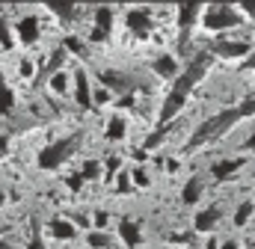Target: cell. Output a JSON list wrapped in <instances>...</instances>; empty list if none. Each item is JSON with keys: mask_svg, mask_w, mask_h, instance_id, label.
Returning <instances> with one entry per match:
<instances>
[{"mask_svg": "<svg viewBox=\"0 0 255 249\" xmlns=\"http://www.w3.org/2000/svg\"><path fill=\"white\" fill-rule=\"evenodd\" d=\"M253 113H255V92H253V95H247L238 107H229V110H223V113H217V116L205 119V122L193 130V136L187 139L184 151H196V148H202V145H208V142L220 139L223 133H229L235 124L241 122V119H250Z\"/></svg>", "mask_w": 255, "mask_h": 249, "instance_id": "6da1fadb", "label": "cell"}, {"mask_svg": "<svg viewBox=\"0 0 255 249\" xmlns=\"http://www.w3.org/2000/svg\"><path fill=\"white\" fill-rule=\"evenodd\" d=\"M208 65H211V54H205V51H202V54H196V57L187 62V71H181V74H178L175 86L169 89V95H166V101H163V107H160V124H172V119L184 110L187 95L193 92V86L205 77Z\"/></svg>", "mask_w": 255, "mask_h": 249, "instance_id": "7a4b0ae2", "label": "cell"}, {"mask_svg": "<svg viewBox=\"0 0 255 249\" xmlns=\"http://www.w3.org/2000/svg\"><path fill=\"white\" fill-rule=\"evenodd\" d=\"M80 139H83L80 133H68V136H63V139L45 145V148L39 151V166H42V169H57V166H63L65 160L77 151Z\"/></svg>", "mask_w": 255, "mask_h": 249, "instance_id": "3957f363", "label": "cell"}, {"mask_svg": "<svg viewBox=\"0 0 255 249\" xmlns=\"http://www.w3.org/2000/svg\"><path fill=\"white\" fill-rule=\"evenodd\" d=\"M241 21H244L241 9H238V6H229V3H211V6H205V12H202L205 30H232V27H238Z\"/></svg>", "mask_w": 255, "mask_h": 249, "instance_id": "277c9868", "label": "cell"}, {"mask_svg": "<svg viewBox=\"0 0 255 249\" xmlns=\"http://www.w3.org/2000/svg\"><path fill=\"white\" fill-rule=\"evenodd\" d=\"M128 21V30L133 33V36H139V39H145L148 33H151V12L145 9V6H130L125 15Z\"/></svg>", "mask_w": 255, "mask_h": 249, "instance_id": "5b68a950", "label": "cell"}, {"mask_svg": "<svg viewBox=\"0 0 255 249\" xmlns=\"http://www.w3.org/2000/svg\"><path fill=\"white\" fill-rule=\"evenodd\" d=\"M211 54H217V57H226V60H235V57H250L253 51H250V45H247V42H235V39H217V42H214V48H211Z\"/></svg>", "mask_w": 255, "mask_h": 249, "instance_id": "8992f818", "label": "cell"}, {"mask_svg": "<svg viewBox=\"0 0 255 249\" xmlns=\"http://www.w3.org/2000/svg\"><path fill=\"white\" fill-rule=\"evenodd\" d=\"M113 30V9L110 6H95V30H92V42H104Z\"/></svg>", "mask_w": 255, "mask_h": 249, "instance_id": "52a82bcc", "label": "cell"}, {"mask_svg": "<svg viewBox=\"0 0 255 249\" xmlns=\"http://www.w3.org/2000/svg\"><path fill=\"white\" fill-rule=\"evenodd\" d=\"M39 18L36 15H24L21 21H18V27H15V33H18V42L21 45H33L36 39H39Z\"/></svg>", "mask_w": 255, "mask_h": 249, "instance_id": "ba28073f", "label": "cell"}, {"mask_svg": "<svg viewBox=\"0 0 255 249\" xmlns=\"http://www.w3.org/2000/svg\"><path fill=\"white\" fill-rule=\"evenodd\" d=\"M74 101H77L83 110L92 107V86H89V77H86L83 68L74 71Z\"/></svg>", "mask_w": 255, "mask_h": 249, "instance_id": "9c48e42d", "label": "cell"}, {"mask_svg": "<svg viewBox=\"0 0 255 249\" xmlns=\"http://www.w3.org/2000/svg\"><path fill=\"white\" fill-rule=\"evenodd\" d=\"M199 12H205L202 3H181V6H178V30H181V36H187V33L193 30Z\"/></svg>", "mask_w": 255, "mask_h": 249, "instance_id": "30bf717a", "label": "cell"}, {"mask_svg": "<svg viewBox=\"0 0 255 249\" xmlns=\"http://www.w3.org/2000/svg\"><path fill=\"white\" fill-rule=\"evenodd\" d=\"M247 163V157H229V160H217L214 166H211V175H214V181H226L229 175H235L241 166Z\"/></svg>", "mask_w": 255, "mask_h": 249, "instance_id": "8fae6325", "label": "cell"}, {"mask_svg": "<svg viewBox=\"0 0 255 249\" xmlns=\"http://www.w3.org/2000/svg\"><path fill=\"white\" fill-rule=\"evenodd\" d=\"M98 77H101V83L107 89H116V92H130L133 89V80L128 74H119V71H101Z\"/></svg>", "mask_w": 255, "mask_h": 249, "instance_id": "7c38bea8", "label": "cell"}, {"mask_svg": "<svg viewBox=\"0 0 255 249\" xmlns=\"http://www.w3.org/2000/svg\"><path fill=\"white\" fill-rule=\"evenodd\" d=\"M119 238H122V244L128 249H136L139 247V241H142V235H139V226L133 223V220H119Z\"/></svg>", "mask_w": 255, "mask_h": 249, "instance_id": "4fadbf2b", "label": "cell"}, {"mask_svg": "<svg viewBox=\"0 0 255 249\" xmlns=\"http://www.w3.org/2000/svg\"><path fill=\"white\" fill-rule=\"evenodd\" d=\"M217 220H220V211H217V208H205V211H199V214H196L193 229H196L199 235H208V232L217 226Z\"/></svg>", "mask_w": 255, "mask_h": 249, "instance_id": "5bb4252c", "label": "cell"}, {"mask_svg": "<svg viewBox=\"0 0 255 249\" xmlns=\"http://www.w3.org/2000/svg\"><path fill=\"white\" fill-rule=\"evenodd\" d=\"M45 6H48V12H54L60 21H71L74 12H77V6H74V3H65V0H48Z\"/></svg>", "mask_w": 255, "mask_h": 249, "instance_id": "9a60e30c", "label": "cell"}, {"mask_svg": "<svg viewBox=\"0 0 255 249\" xmlns=\"http://www.w3.org/2000/svg\"><path fill=\"white\" fill-rule=\"evenodd\" d=\"M151 65H154V71H157L160 77H175V74H178V62H175V57H169V54L157 57ZM175 80H178V77H175Z\"/></svg>", "mask_w": 255, "mask_h": 249, "instance_id": "2e32d148", "label": "cell"}, {"mask_svg": "<svg viewBox=\"0 0 255 249\" xmlns=\"http://www.w3.org/2000/svg\"><path fill=\"white\" fill-rule=\"evenodd\" d=\"M48 229H51V235H54V238H60V241H71V238L77 235V232H74V226H71V220H60V217H57V220H51V223H48Z\"/></svg>", "mask_w": 255, "mask_h": 249, "instance_id": "e0dca14e", "label": "cell"}, {"mask_svg": "<svg viewBox=\"0 0 255 249\" xmlns=\"http://www.w3.org/2000/svg\"><path fill=\"white\" fill-rule=\"evenodd\" d=\"M15 110V92L6 86V80L0 77V116H9Z\"/></svg>", "mask_w": 255, "mask_h": 249, "instance_id": "ac0fdd59", "label": "cell"}, {"mask_svg": "<svg viewBox=\"0 0 255 249\" xmlns=\"http://www.w3.org/2000/svg\"><path fill=\"white\" fill-rule=\"evenodd\" d=\"M181 199H184V205H196L202 199V178H190L181 190Z\"/></svg>", "mask_w": 255, "mask_h": 249, "instance_id": "d6986e66", "label": "cell"}, {"mask_svg": "<svg viewBox=\"0 0 255 249\" xmlns=\"http://www.w3.org/2000/svg\"><path fill=\"white\" fill-rule=\"evenodd\" d=\"M125 130H128V122L122 116H113V119L107 122V139H110V142H119V139H125Z\"/></svg>", "mask_w": 255, "mask_h": 249, "instance_id": "ffe728a7", "label": "cell"}, {"mask_svg": "<svg viewBox=\"0 0 255 249\" xmlns=\"http://www.w3.org/2000/svg\"><path fill=\"white\" fill-rule=\"evenodd\" d=\"M63 60H65V51H54V54H51V60H48V65H45V71L39 74V83H42V80H48V83H51V77H54V74H60L57 68H60V62H63Z\"/></svg>", "mask_w": 255, "mask_h": 249, "instance_id": "44dd1931", "label": "cell"}, {"mask_svg": "<svg viewBox=\"0 0 255 249\" xmlns=\"http://www.w3.org/2000/svg\"><path fill=\"white\" fill-rule=\"evenodd\" d=\"M86 244H89V249H110L113 247V238L104 235V232H89L86 235Z\"/></svg>", "mask_w": 255, "mask_h": 249, "instance_id": "7402d4cb", "label": "cell"}, {"mask_svg": "<svg viewBox=\"0 0 255 249\" xmlns=\"http://www.w3.org/2000/svg\"><path fill=\"white\" fill-rule=\"evenodd\" d=\"M166 130H169V124H157V127L145 136V148H148V151H151V148H157V145L166 139Z\"/></svg>", "mask_w": 255, "mask_h": 249, "instance_id": "603a6c76", "label": "cell"}, {"mask_svg": "<svg viewBox=\"0 0 255 249\" xmlns=\"http://www.w3.org/2000/svg\"><path fill=\"white\" fill-rule=\"evenodd\" d=\"M253 202H241V205H238V211H235V226H238V229H244V226H247V223H250V217H253Z\"/></svg>", "mask_w": 255, "mask_h": 249, "instance_id": "cb8c5ba5", "label": "cell"}, {"mask_svg": "<svg viewBox=\"0 0 255 249\" xmlns=\"http://www.w3.org/2000/svg\"><path fill=\"white\" fill-rule=\"evenodd\" d=\"M51 89H54L57 95H65V92H68V74H63V71L54 74V77H51Z\"/></svg>", "mask_w": 255, "mask_h": 249, "instance_id": "d4e9b609", "label": "cell"}, {"mask_svg": "<svg viewBox=\"0 0 255 249\" xmlns=\"http://www.w3.org/2000/svg\"><path fill=\"white\" fill-rule=\"evenodd\" d=\"M98 175H101V163H98V160H86V163H83V178L95 181Z\"/></svg>", "mask_w": 255, "mask_h": 249, "instance_id": "484cf974", "label": "cell"}, {"mask_svg": "<svg viewBox=\"0 0 255 249\" xmlns=\"http://www.w3.org/2000/svg\"><path fill=\"white\" fill-rule=\"evenodd\" d=\"M0 48H12V36H9V27H6L3 15H0Z\"/></svg>", "mask_w": 255, "mask_h": 249, "instance_id": "4316f807", "label": "cell"}, {"mask_svg": "<svg viewBox=\"0 0 255 249\" xmlns=\"http://www.w3.org/2000/svg\"><path fill=\"white\" fill-rule=\"evenodd\" d=\"M83 181H86V178H83V172H74V175H68V181H65V184H68V190H74V193H77V190L83 187Z\"/></svg>", "mask_w": 255, "mask_h": 249, "instance_id": "83f0119b", "label": "cell"}, {"mask_svg": "<svg viewBox=\"0 0 255 249\" xmlns=\"http://www.w3.org/2000/svg\"><path fill=\"white\" fill-rule=\"evenodd\" d=\"M238 9H241V15L255 18V0H241V3H238Z\"/></svg>", "mask_w": 255, "mask_h": 249, "instance_id": "f1b7e54d", "label": "cell"}, {"mask_svg": "<svg viewBox=\"0 0 255 249\" xmlns=\"http://www.w3.org/2000/svg\"><path fill=\"white\" fill-rule=\"evenodd\" d=\"M27 249H48V247H45V238H42L39 232H33V238H30V244H27Z\"/></svg>", "mask_w": 255, "mask_h": 249, "instance_id": "f546056e", "label": "cell"}, {"mask_svg": "<svg viewBox=\"0 0 255 249\" xmlns=\"http://www.w3.org/2000/svg\"><path fill=\"white\" fill-rule=\"evenodd\" d=\"M65 48H71L74 54H83V45H80V42H77L74 36H68V39H65Z\"/></svg>", "mask_w": 255, "mask_h": 249, "instance_id": "4dcf8cb0", "label": "cell"}, {"mask_svg": "<svg viewBox=\"0 0 255 249\" xmlns=\"http://www.w3.org/2000/svg\"><path fill=\"white\" fill-rule=\"evenodd\" d=\"M18 71H21V77H33V62L21 60V68H18Z\"/></svg>", "mask_w": 255, "mask_h": 249, "instance_id": "1f68e13d", "label": "cell"}, {"mask_svg": "<svg viewBox=\"0 0 255 249\" xmlns=\"http://www.w3.org/2000/svg\"><path fill=\"white\" fill-rule=\"evenodd\" d=\"M133 184H139V187H148V175H145L142 169H136V172H133Z\"/></svg>", "mask_w": 255, "mask_h": 249, "instance_id": "d6a6232c", "label": "cell"}, {"mask_svg": "<svg viewBox=\"0 0 255 249\" xmlns=\"http://www.w3.org/2000/svg\"><path fill=\"white\" fill-rule=\"evenodd\" d=\"M244 68H247V71H255V51L250 54V57H247V62H244Z\"/></svg>", "mask_w": 255, "mask_h": 249, "instance_id": "836d02e7", "label": "cell"}, {"mask_svg": "<svg viewBox=\"0 0 255 249\" xmlns=\"http://www.w3.org/2000/svg\"><path fill=\"white\" fill-rule=\"evenodd\" d=\"M6 148H9V139H6V133H0V157L6 154Z\"/></svg>", "mask_w": 255, "mask_h": 249, "instance_id": "e575fe53", "label": "cell"}, {"mask_svg": "<svg viewBox=\"0 0 255 249\" xmlns=\"http://www.w3.org/2000/svg\"><path fill=\"white\" fill-rule=\"evenodd\" d=\"M128 187H130L128 184V175H122V178H119V190H128Z\"/></svg>", "mask_w": 255, "mask_h": 249, "instance_id": "d590c367", "label": "cell"}, {"mask_svg": "<svg viewBox=\"0 0 255 249\" xmlns=\"http://www.w3.org/2000/svg\"><path fill=\"white\" fill-rule=\"evenodd\" d=\"M205 249H220V244H217V241H214V238H211V241H208V244H205Z\"/></svg>", "mask_w": 255, "mask_h": 249, "instance_id": "8d00e7d4", "label": "cell"}, {"mask_svg": "<svg viewBox=\"0 0 255 249\" xmlns=\"http://www.w3.org/2000/svg\"><path fill=\"white\" fill-rule=\"evenodd\" d=\"M223 249H238V244H235V241H229V244H226Z\"/></svg>", "mask_w": 255, "mask_h": 249, "instance_id": "74e56055", "label": "cell"}, {"mask_svg": "<svg viewBox=\"0 0 255 249\" xmlns=\"http://www.w3.org/2000/svg\"><path fill=\"white\" fill-rule=\"evenodd\" d=\"M0 249H15L12 244H6V241H0Z\"/></svg>", "mask_w": 255, "mask_h": 249, "instance_id": "f35d334b", "label": "cell"}, {"mask_svg": "<svg viewBox=\"0 0 255 249\" xmlns=\"http://www.w3.org/2000/svg\"><path fill=\"white\" fill-rule=\"evenodd\" d=\"M247 148H255V136H250V142H247Z\"/></svg>", "mask_w": 255, "mask_h": 249, "instance_id": "ab89813d", "label": "cell"}, {"mask_svg": "<svg viewBox=\"0 0 255 249\" xmlns=\"http://www.w3.org/2000/svg\"><path fill=\"white\" fill-rule=\"evenodd\" d=\"M253 249H255V241H253Z\"/></svg>", "mask_w": 255, "mask_h": 249, "instance_id": "60d3db41", "label": "cell"}]
</instances>
